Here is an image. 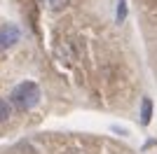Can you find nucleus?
<instances>
[{
	"label": "nucleus",
	"instance_id": "f257e3e1",
	"mask_svg": "<svg viewBox=\"0 0 157 154\" xmlns=\"http://www.w3.org/2000/svg\"><path fill=\"white\" fill-rule=\"evenodd\" d=\"M10 98H12V105L17 110L26 112V110H33L40 103V89L35 82H21L12 89V96Z\"/></svg>",
	"mask_w": 157,
	"mask_h": 154
},
{
	"label": "nucleus",
	"instance_id": "f03ea898",
	"mask_svg": "<svg viewBox=\"0 0 157 154\" xmlns=\"http://www.w3.org/2000/svg\"><path fill=\"white\" fill-rule=\"evenodd\" d=\"M14 42H19V28L12 26V24L0 26V51L7 49V47H12Z\"/></svg>",
	"mask_w": 157,
	"mask_h": 154
},
{
	"label": "nucleus",
	"instance_id": "7ed1b4c3",
	"mask_svg": "<svg viewBox=\"0 0 157 154\" xmlns=\"http://www.w3.org/2000/svg\"><path fill=\"white\" fill-rule=\"evenodd\" d=\"M150 112H152L150 98H143V110H141V122L143 124H150Z\"/></svg>",
	"mask_w": 157,
	"mask_h": 154
},
{
	"label": "nucleus",
	"instance_id": "20e7f679",
	"mask_svg": "<svg viewBox=\"0 0 157 154\" xmlns=\"http://www.w3.org/2000/svg\"><path fill=\"white\" fill-rule=\"evenodd\" d=\"M68 2H71V0H47V7H49L52 12H59V9H63Z\"/></svg>",
	"mask_w": 157,
	"mask_h": 154
},
{
	"label": "nucleus",
	"instance_id": "39448f33",
	"mask_svg": "<svg viewBox=\"0 0 157 154\" xmlns=\"http://www.w3.org/2000/svg\"><path fill=\"white\" fill-rule=\"evenodd\" d=\"M7 117H10V105H7V103L0 98V122H5Z\"/></svg>",
	"mask_w": 157,
	"mask_h": 154
},
{
	"label": "nucleus",
	"instance_id": "423d86ee",
	"mask_svg": "<svg viewBox=\"0 0 157 154\" xmlns=\"http://www.w3.org/2000/svg\"><path fill=\"white\" fill-rule=\"evenodd\" d=\"M124 14H127V7H124V2H120V7H117V19L122 21V19H124Z\"/></svg>",
	"mask_w": 157,
	"mask_h": 154
}]
</instances>
